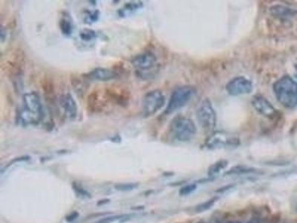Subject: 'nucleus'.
<instances>
[{
	"instance_id": "9b49d317",
	"label": "nucleus",
	"mask_w": 297,
	"mask_h": 223,
	"mask_svg": "<svg viewBox=\"0 0 297 223\" xmlns=\"http://www.w3.org/2000/svg\"><path fill=\"white\" fill-rule=\"evenodd\" d=\"M252 105L261 115L268 118H276L277 111L274 106L261 95H256L252 100Z\"/></svg>"
},
{
	"instance_id": "a878e982",
	"label": "nucleus",
	"mask_w": 297,
	"mask_h": 223,
	"mask_svg": "<svg viewBox=\"0 0 297 223\" xmlns=\"http://www.w3.org/2000/svg\"><path fill=\"white\" fill-rule=\"evenodd\" d=\"M247 223H261V222L257 218L252 219V220H249Z\"/></svg>"
},
{
	"instance_id": "dca6fc26",
	"label": "nucleus",
	"mask_w": 297,
	"mask_h": 223,
	"mask_svg": "<svg viewBox=\"0 0 297 223\" xmlns=\"http://www.w3.org/2000/svg\"><path fill=\"white\" fill-rule=\"evenodd\" d=\"M227 166V161L225 160H220V161H217V162L214 163L212 164L208 170V175L210 177H213V176L217 175L219 174L222 170H224Z\"/></svg>"
},
{
	"instance_id": "c85d7f7f",
	"label": "nucleus",
	"mask_w": 297,
	"mask_h": 223,
	"mask_svg": "<svg viewBox=\"0 0 297 223\" xmlns=\"http://www.w3.org/2000/svg\"></svg>"
},
{
	"instance_id": "39448f33",
	"label": "nucleus",
	"mask_w": 297,
	"mask_h": 223,
	"mask_svg": "<svg viewBox=\"0 0 297 223\" xmlns=\"http://www.w3.org/2000/svg\"><path fill=\"white\" fill-rule=\"evenodd\" d=\"M136 74L142 78H147L152 74V71L157 67V58L152 51H144L138 54L131 61Z\"/></svg>"
},
{
	"instance_id": "0eeeda50",
	"label": "nucleus",
	"mask_w": 297,
	"mask_h": 223,
	"mask_svg": "<svg viewBox=\"0 0 297 223\" xmlns=\"http://www.w3.org/2000/svg\"><path fill=\"white\" fill-rule=\"evenodd\" d=\"M197 118L201 127L207 132H212L217 125L216 112L208 99L202 101L197 111Z\"/></svg>"
},
{
	"instance_id": "aec40b11",
	"label": "nucleus",
	"mask_w": 297,
	"mask_h": 223,
	"mask_svg": "<svg viewBox=\"0 0 297 223\" xmlns=\"http://www.w3.org/2000/svg\"><path fill=\"white\" fill-rule=\"evenodd\" d=\"M138 184L135 183H126V184H120L115 185V189L119 190L120 191H133L137 188Z\"/></svg>"
},
{
	"instance_id": "f03ea898",
	"label": "nucleus",
	"mask_w": 297,
	"mask_h": 223,
	"mask_svg": "<svg viewBox=\"0 0 297 223\" xmlns=\"http://www.w3.org/2000/svg\"><path fill=\"white\" fill-rule=\"evenodd\" d=\"M274 91L278 102L288 109L297 107V83L291 77L284 76L274 84Z\"/></svg>"
},
{
	"instance_id": "ddd939ff",
	"label": "nucleus",
	"mask_w": 297,
	"mask_h": 223,
	"mask_svg": "<svg viewBox=\"0 0 297 223\" xmlns=\"http://www.w3.org/2000/svg\"><path fill=\"white\" fill-rule=\"evenodd\" d=\"M143 6L142 2H130L125 4L118 11L117 14L119 17H126L131 14H134L138 10L141 8Z\"/></svg>"
},
{
	"instance_id": "cd10ccee",
	"label": "nucleus",
	"mask_w": 297,
	"mask_h": 223,
	"mask_svg": "<svg viewBox=\"0 0 297 223\" xmlns=\"http://www.w3.org/2000/svg\"><path fill=\"white\" fill-rule=\"evenodd\" d=\"M203 223V222H200V223Z\"/></svg>"
},
{
	"instance_id": "9d476101",
	"label": "nucleus",
	"mask_w": 297,
	"mask_h": 223,
	"mask_svg": "<svg viewBox=\"0 0 297 223\" xmlns=\"http://www.w3.org/2000/svg\"><path fill=\"white\" fill-rule=\"evenodd\" d=\"M59 105L65 118L74 120L78 115V106L76 101L70 94L61 95L59 98Z\"/></svg>"
},
{
	"instance_id": "7ed1b4c3",
	"label": "nucleus",
	"mask_w": 297,
	"mask_h": 223,
	"mask_svg": "<svg viewBox=\"0 0 297 223\" xmlns=\"http://www.w3.org/2000/svg\"><path fill=\"white\" fill-rule=\"evenodd\" d=\"M169 128L173 137L182 142L190 141L196 135V127L194 122L184 116H177L173 118Z\"/></svg>"
},
{
	"instance_id": "6e6552de",
	"label": "nucleus",
	"mask_w": 297,
	"mask_h": 223,
	"mask_svg": "<svg viewBox=\"0 0 297 223\" xmlns=\"http://www.w3.org/2000/svg\"><path fill=\"white\" fill-rule=\"evenodd\" d=\"M226 90L229 95L233 96L249 94L253 90V84L244 77H237L227 83Z\"/></svg>"
},
{
	"instance_id": "bb28decb",
	"label": "nucleus",
	"mask_w": 297,
	"mask_h": 223,
	"mask_svg": "<svg viewBox=\"0 0 297 223\" xmlns=\"http://www.w3.org/2000/svg\"><path fill=\"white\" fill-rule=\"evenodd\" d=\"M227 223H241L238 221H229Z\"/></svg>"
},
{
	"instance_id": "1a4fd4ad",
	"label": "nucleus",
	"mask_w": 297,
	"mask_h": 223,
	"mask_svg": "<svg viewBox=\"0 0 297 223\" xmlns=\"http://www.w3.org/2000/svg\"><path fill=\"white\" fill-rule=\"evenodd\" d=\"M238 144V140L228 136L221 133H217L212 135L205 143V147L209 149L219 148V147H234Z\"/></svg>"
},
{
	"instance_id": "20e7f679",
	"label": "nucleus",
	"mask_w": 297,
	"mask_h": 223,
	"mask_svg": "<svg viewBox=\"0 0 297 223\" xmlns=\"http://www.w3.org/2000/svg\"><path fill=\"white\" fill-rule=\"evenodd\" d=\"M196 92V89L191 86H183L176 89L172 93L165 113L170 115L187 105Z\"/></svg>"
},
{
	"instance_id": "2eb2a0df",
	"label": "nucleus",
	"mask_w": 297,
	"mask_h": 223,
	"mask_svg": "<svg viewBox=\"0 0 297 223\" xmlns=\"http://www.w3.org/2000/svg\"><path fill=\"white\" fill-rule=\"evenodd\" d=\"M273 15L279 18H287L296 14V11L283 6H274L271 8Z\"/></svg>"
},
{
	"instance_id": "a211bd4d",
	"label": "nucleus",
	"mask_w": 297,
	"mask_h": 223,
	"mask_svg": "<svg viewBox=\"0 0 297 223\" xmlns=\"http://www.w3.org/2000/svg\"><path fill=\"white\" fill-rule=\"evenodd\" d=\"M79 37L83 41H91L96 38L97 33L93 30L85 28L79 33Z\"/></svg>"
},
{
	"instance_id": "423d86ee",
	"label": "nucleus",
	"mask_w": 297,
	"mask_h": 223,
	"mask_svg": "<svg viewBox=\"0 0 297 223\" xmlns=\"http://www.w3.org/2000/svg\"><path fill=\"white\" fill-rule=\"evenodd\" d=\"M166 98L160 90L148 91L142 101V112L144 117H150L164 106Z\"/></svg>"
},
{
	"instance_id": "b1692460",
	"label": "nucleus",
	"mask_w": 297,
	"mask_h": 223,
	"mask_svg": "<svg viewBox=\"0 0 297 223\" xmlns=\"http://www.w3.org/2000/svg\"><path fill=\"white\" fill-rule=\"evenodd\" d=\"M78 216H79V214H78V212L72 213V214H70V215H69V216H68L67 217H66V221H67V222L74 221V220H75V219H77V217H78Z\"/></svg>"
},
{
	"instance_id": "6ab92c4d",
	"label": "nucleus",
	"mask_w": 297,
	"mask_h": 223,
	"mask_svg": "<svg viewBox=\"0 0 297 223\" xmlns=\"http://www.w3.org/2000/svg\"><path fill=\"white\" fill-rule=\"evenodd\" d=\"M197 188V185L196 184H189L187 185L183 186L182 188H180L179 191V194L180 196H187L189 194L194 192Z\"/></svg>"
},
{
	"instance_id": "412c9836",
	"label": "nucleus",
	"mask_w": 297,
	"mask_h": 223,
	"mask_svg": "<svg viewBox=\"0 0 297 223\" xmlns=\"http://www.w3.org/2000/svg\"><path fill=\"white\" fill-rule=\"evenodd\" d=\"M126 217L125 215H117V216H111V217H105V218L102 219L101 220L98 222V223H111L113 222L116 221V220H120V219Z\"/></svg>"
},
{
	"instance_id": "f8f14e48",
	"label": "nucleus",
	"mask_w": 297,
	"mask_h": 223,
	"mask_svg": "<svg viewBox=\"0 0 297 223\" xmlns=\"http://www.w3.org/2000/svg\"><path fill=\"white\" fill-rule=\"evenodd\" d=\"M117 73L106 68H96L85 74V78L91 81H109L117 77Z\"/></svg>"
},
{
	"instance_id": "393cba45",
	"label": "nucleus",
	"mask_w": 297,
	"mask_h": 223,
	"mask_svg": "<svg viewBox=\"0 0 297 223\" xmlns=\"http://www.w3.org/2000/svg\"><path fill=\"white\" fill-rule=\"evenodd\" d=\"M109 200H106V199H104V200H100V201H98L97 204L98 205H103V204H106V203L109 202Z\"/></svg>"
},
{
	"instance_id": "f3484780",
	"label": "nucleus",
	"mask_w": 297,
	"mask_h": 223,
	"mask_svg": "<svg viewBox=\"0 0 297 223\" xmlns=\"http://www.w3.org/2000/svg\"><path fill=\"white\" fill-rule=\"evenodd\" d=\"M218 199V197H213V198L210 199V200H207V201H205L204 202L198 204L197 206L195 208V211L197 213H202L204 212V211H208L217 202Z\"/></svg>"
},
{
	"instance_id": "4468645a",
	"label": "nucleus",
	"mask_w": 297,
	"mask_h": 223,
	"mask_svg": "<svg viewBox=\"0 0 297 223\" xmlns=\"http://www.w3.org/2000/svg\"><path fill=\"white\" fill-rule=\"evenodd\" d=\"M59 28L65 36H69L73 32L74 25L72 19L69 16L64 15L59 21Z\"/></svg>"
},
{
	"instance_id": "4be33fe9",
	"label": "nucleus",
	"mask_w": 297,
	"mask_h": 223,
	"mask_svg": "<svg viewBox=\"0 0 297 223\" xmlns=\"http://www.w3.org/2000/svg\"><path fill=\"white\" fill-rule=\"evenodd\" d=\"M98 17H99V13H98V11H92V12H90L89 14L86 15V22L91 23V22H96L98 20Z\"/></svg>"
},
{
	"instance_id": "f257e3e1",
	"label": "nucleus",
	"mask_w": 297,
	"mask_h": 223,
	"mask_svg": "<svg viewBox=\"0 0 297 223\" xmlns=\"http://www.w3.org/2000/svg\"><path fill=\"white\" fill-rule=\"evenodd\" d=\"M17 121L21 125L36 126L43 118V107L40 97L36 91L25 93L18 111Z\"/></svg>"
},
{
	"instance_id": "5701e85b",
	"label": "nucleus",
	"mask_w": 297,
	"mask_h": 223,
	"mask_svg": "<svg viewBox=\"0 0 297 223\" xmlns=\"http://www.w3.org/2000/svg\"><path fill=\"white\" fill-rule=\"evenodd\" d=\"M73 188L76 191V192L78 193V194H80V195H82V197H90V194H89V193L87 192L86 191H85L84 189L79 188V186L73 184Z\"/></svg>"
}]
</instances>
